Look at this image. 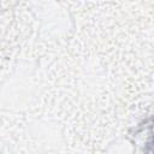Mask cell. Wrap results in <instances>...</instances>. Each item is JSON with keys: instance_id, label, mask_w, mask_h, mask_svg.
I'll return each mask as SVG.
<instances>
[{"instance_id": "6da1fadb", "label": "cell", "mask_w": 154, "mask_h": 154, "mask_svg": "<svg viewBox=\"0 0 154 154\" xmlns=\"http://www.w3.org/2000/svg\"><path fill=\"white\" fill-rule=\"evenodd\" d=\"M132 142L141 152L154 153V116L144 119L137 125L132 134Z\"/></svg>"}]
</instances>
